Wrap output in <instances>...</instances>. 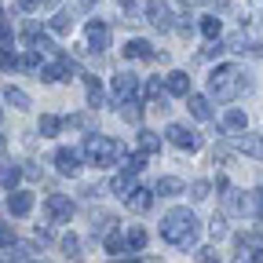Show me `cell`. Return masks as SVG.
I'll use <instances>...</instances> for the list:
<instances>
[{
    "label": "cell",
    "instance_id": "cell-43",
    "mask_svg": "<svg viewBox=\"0 0 263 263\" xmlns=\"http://www.w3.org/2000/svg\"><path fill=\"white\" fill-rule=\"evenodd\" d=\"M11 41H15V29H11L8 22H0V48H8Z\"/></svg>",
    "mask_w": 263,
    "mask_h": 263
},
{
    "label": "cell",
    "instance_id": "cell-2",
    "mask_svg": "<svg viewBox=\"0 0 263 263\" xmlns=\"http://www.w3.org/2000/svg\"><path fill=\"white\" fill-rule=\"evenodd\" d=\"M241 91H249V81H245V73L238 70V66H216L212 70L209 99H216V103H234Z\"/></svg>",
    "mask_w": 263,
    "mask_h": 263
},
{
    "label": "cell",
    "instance_id": "cell-36",
    "mask_svg": "<svg viewBox=\"0 0 263 263\" xmlns=\"http://www.w3.org/2000/svg\"><path fill=\"white\" fill-rule=\"evenodd\" d=\"M143 164H146V154H143V150H136V154L124 157V168H128V172H143Z\"/></svg>",
    "mask_w": 263,
    "mask_h": 263
},
{
    "label": "cell",
    "instance_id": "cell-15",
    "mask_svg": "<svg viewBox=\"0 0 263 263\" xmlns=\"http://www.w3.org/2000/svg\"><path fill=\"white\" fill-rule=\"evenodd\" d=\"M124 59H157V51L150 48V41H143V37H132V41H124Z\"/></svg>",
    "mask_w": 263,
    "mask_h": 263
},
{
    "label": "cell",
    "instance_id": "cell-35",
    "mask_svg": "<svg viewBox=\"0 0 263 263\" xmlns=\"http://www.w3.org/2000/svg\"><path fill=\"white\" fill-rule=\"evenodd\" d=\"M249 212H252L256 219H263V186L249 194Z\"/></svg>",
    "mask_w": 263,
    "mask_h": 263
},
{
    "label": "cell",
    "instance_id": "cell-5",
    "mask_svg": "<svg viewBox=\"0 0 263 263\" xmlns=\"http://www.w3.org/2000/svg\"><path fill=\"white\" fill-rule=\"evenodd\" d=\"M77 73V62L70 59V55H55V62H44V70H41V81H48V84H59V81H70Z\"/></svg>",
    "mask_w": 263,
    "mask_h": 263
},
{
    "label": "cell",
    "instance_id": "cell-52",
    "mask_svg": "<svg viewBox=\"0 0 263 263\" xmlns=\"http://www.w3.org/2000/svg\"><path fill=\"white\" fill-rule=\"evenodd\" d=\"M0 22H4V8H0Z\"/></svg>",
    "mask_w": 263,
    "mask_h": 263
},
{
    "label": "cell",
    "instance_id": "cell-11",
    "mask_svg": "<svg viewBox=\"0 0 263 263\" xmlns=\"http://www.w3.org/2000/svg\"><path fill=\"white\" fill-rule=\"evenodd\" d=\"M55 168H59L62 176H77V172H81V154L70 150V146H59V150H55Z\"/></svg>",
    "mask_w": 263,
    "mask_h": 263
},
{
    "label": "cell",
    "instance_id": "cell-25",
    "mask_svg": "<svg viewBox=\"0 0 263 263\" xmlns=\"http://www.w3.org/2000/svg\"><path fill=\"white\" fill-rule=\"evenodd\" d=\"M66 121L62 117H55V114H41V121H37V132L44 139H51V136H59V128H62Z\"/></svg>",
    "mask_w": 263,
    "mask_h": 263
},
{
    "label": "cell",
    "instance_id": "cell-20",
    "mask_svg": "<svg viewBox=\"0 0 263 263\" xmlns=\"http://www.w3.org/2000/svg\"><path fill=\"white\" fill-rule=\"evenodd\" d=\"M124 201H128V209H136V212H146V209L154 205V190H146V186H136V190H132V194L124 197Z\"/></svg>",
    "mask_w": 263,
    "mask_h": 263
},
{
    "label": "cell",
    "instance_id": "cell-13",
    "mask_svg": "<svg viewBox=\"0 0 263 263\" xmlns=\"http://www.w3.org/2000/svg\"><path fill=\"white\" fill-rule=\"evenodd\" d=\"M164 88H168V95H176V99H186V95H190V77H186V70H172L168 77H164Z\"/></svg>",
    "mask_w": 263,
    "mask_h": 263
},
{
    "label": "cell",
    "instance_id": "cell-49",
    "mask_svg": "<svg viewBox=\"0 0 263 263\" xmlns=\"http://www.w3.org/2000/svg\"><path fill=\"white\" fill-rule=\"evenodd\" d=\"M4 150H8V139H4V136H0V154H4Z\"/></svg>",
    "mask_w": 263,
    "mask_h": 263
},
{
    "label": "cell",
    "instance_id": "cell-40",
    "mask_svg": "<svg viewBox=\"0 0 263 263\" xmlns=\"http://www.w3.org/2000/svg\"><path fill=\"white\" fill-rule=\"evenodd\" d=\"M219 51H227V44H219V41H209V44L201 48V59H216Z\"/></svg>",
    "mask_w": 263,
    "mask_h": 263
},
{
    "label": "cell",
    "instance_id": "cell-41",
    "mask_svg": "<svg viewBox=\"0 0 263 263\" xmlns=\"http://www.w3.org/2000/svg\"><path fill=\"white\" fill-rule=\"evenodd\" d=\"M209 230H212V238H216V241H219V238H227V219H223V216H216Z\"/></svg>",
    "mask_w": 263,
    "mask_h": 263
},
{
    "label": "cell",
    "instance_id": "cell-33",
    "mask_svg": "<svg viewBox=\"0 0 263 263\" xmlns=\"http://www.w3.org/2000/svg\"><path fill=\"white\" fill-rule=\"evenodd\" d=\"M219 29H223V26H219V18H216V15H205V18H201V33H205L209 41H216V37H219Z\"/></svg>",
    "mask_w": 263,
    "mask_h": 263
},
{
    "label": "cell",
    "instance_id": "cell-14",
    "mask_svg": "<svg viewBox=\"0 0 263 263\" xmlns=\"http://www.w3.org/2000/svg\"><path fill=\"white\" fill-rule=\"evenodd\" d=\"M29 209H33V194L29 190H11L8 194V212L11 216H29Z\"/></svg>",
    "mask_w": 263,
    "mask_h": 263
},
{
    "label": "cell",
    "instance_id": "cell-42",
    "mask_svg": "<svg viewBox=\"0 0 263 263\" xmlns=\"http://www.w3.org/2000/svg\"><path fill=\"white\" fill-rule=\"evenodd\" d=\"M66 124L70 128H91V117L88 114H73V117H66Z\"/></svg>",
    "mask_w": 263,
    "mask_h": 263
},
{
    "label": "cell",
    "instance_id": "cell-28",
    "mask_svg": "<svg viewBox=\"0 0 263 263\" xmlns=\"http://www.w3.org/2000/svg\"><path fill=\"white\" fill-rule=\"evenodd\" d=\"M73 22H77V18H73V11H55V15L48 18V26H51L55 33H70V29H73Z\"/></svg>",
    "mask_w": 263,
    "mask_h": 263
},
{
    "label": "cell",
    "instance_id": "cell-45",
    "mask_svg": "<svg viewBox=\"0 0 263 263\" xmlns=\"http://www.w3.org/2000/svg\"><path fill=\"white\" fill-rule=\"evenodd\" d=\"M18 8H22V11H37L41 0H18Z\"/></svg>",
    "mask_w": 263,
    "mask_h": 263
},
{
    "label": "cell",
    "instance_id": "cell-4",
    "mask_svg": "<svg viewBox=\"0 0 263 263\" xmlns=\"http://www.w3.org/2000/svg\"><path fill=\"white\" fill-rule=\"evenodd\" d=\"M81 154L88 157V164H95V168H106V164H117V161L128 157L124 143L110 139V136H88L84 146H81Z\"/></svg>",
    "mask_w": 263,
    "mask_h": 263
},
{
    "label": "cell",
    "instance_id": "cell-1",
    "mask_svg": "<svg viewBox=\"0 0 263 263\" xmlns=\"http://www.w3.org/2000/svg\"><path fill=\"white\" fill-rule=\"evenodd\" d=\"M197 234H201V223H197L194 212L186 209H168L161 219V238L176 245V249H194L197 245Z\"/></svg>",
    "mask_w": 263,
    "mask_h": 263
},
{
    "label": "cell",
    "instance_id": "cell-10",
    "mask_svg": "<svg viewBox=\"0 0 263 263\" xmlns=\"http://www.w3.org/2000/svg\"><path fill=\"white\" fill-rule=\"evenodd\" d=\"M139 91V77L136 73H114V99L124 103V99H136Z\"/></svg>",
    "mask_w": 263,
    "mask_h": 263
},
{
    "label": "cell",
    "instance_id": "cell-51",
    "mask_svg": "<svg viewBox=\"0 0 263 263\" xmlns=\"http://www.w3.org/2000/svg\"><path fill=\"white\" fill-rule=\"evenodd\" d=\"M114 263H136V259H114Z\"/></svg>",
    "mask_w": 263,
    "mask_h": 263
},
{
    "label": "cell",
    "instance_id": "cell-21",
    "mask_svg": "<svg viewBox=\"0 0 263 263\" xmlns=\"http://www.w3.org/2000/svg\"><path fill=\"white\" fill-rule=\"evenodd\" d=\"M22 176H26V168H18V164H0V186L4 190H18Z\"/></svg>",
    "mask_w": 263,
    "mask_h": 263
},
{
    "label": "cell",
    "instance_id": "cell-24",
    "mask_svg": "<svg viewBox=\"0 0 263 263\" xmlns=\"http://www.w3.org/2000/svg\"><path fill=\"white\" fill-rule=\"evenodd\" d=\"M4 103L15 106V110H29V95L22 88H15V84H4Z\"/></svg>",
    "mask_w": 263,
    "mask_h": 263
},
{
    "label": "cell",
    "instance_id": "cell-34",
    "mask_svg": "<svg viewBox=\"0 0 263 263\" xmlns=\"http://www.w3.org/2000/svg\"><path fill=\"white\" fill-rule=\"evenodd\" d=\"M209 190H212V183H209V179H194V183H190V197H194V201H205Z\"/></svg>",
    "mask_w": 263,
    "mask_h": 263
},
{
    "label": "cell",
    "instance_id": "cell-38",
    "mask_svg": "<svg viewBox=\"0 0 263 263\" xmlns=\"http://www.w3.org/2000/svg\"><path fill=\"white\" fill-rule=\"evenodd\" d=\"M15 245V230H11V223H0V249H11Z\"/></svg>",
    "mask_w": 263,
    "mask_h": 263
},
{
    "label": "cell",
    "instance_id": "cell-6",
    "mask_svg": "<svg viewBox=\"0 0 263 263\" xmlns=\"http://www.w3.org/2000/svg\"><path fill=\"white\" fill-rule=\"evenodd\" d=\"M164 136H168L172 146H179V150H186V154H197V150H201V136L190 132L186 124H168V128H164Z\"/></svg>",
    "mask_w": 263,
    "mask_h": 263
},
{
    "label": "cell",
    "instance_id": "cell-46",
    "mask_svg": "<svg viewBox=\"0 0 263 263\" xmlns=\"http://www.w3.org/2000/svg\"><path fill=\"white\" fill-rule=\"evenodd\" d=\"M249 55H256V59H263V44H249Z\"/></svg>",
    "mask_w": 263,
    "mask_h": 263
},
{
    "label": "cell",
    "instance_id": "cell-18",
    "mask_svg": "<svg viewBox=\"0 0 263 263\" xmlns=\"http://www.w3.org/2000/svg\"><path fill=\"white\" fill-rule=\"evenodd\" d=\"M234 146H238L241 154L263 161V132H259V136H241V139H234Z\"/></svg>",
    "mask_w": 263,
    "mask_h": 263
},
{
    "label": "cell",
    "instance_id": "cell-30",
    "mask_svg": "<svg viewBox=\"0 0 263 263\" xmlns=\"http://www.w3.org/2000/svg\"><path fill=\"white\" fill-rule=\"evenodd\" d=\"M114 223H117V219H114L110 212H103V216H95V219H91V234H95V238H106L110 230H114Z\"/></svg>",
    "mask_w": 263,
    "mask_h": 263
},
{
    "label": "cell",
    "instance_id": "cell-39",
    "mask_svg": "<svg viewBox=\"0 0 263 263\" xmlns=\"http://www.w3.org/2000/svg\"><path fill=\"white\" fill-rule=\"evenodd\" d=\"M62 252H66V256H81V241H77L73 234H66V238H62Z\"/></svg>",
    "mask_w": 263,
    "mask_h": 263
},
{
    "label": "cell",
    "instance_id": "cell-17",
    "mask_svg": "<svg viewBox=\"0 0 263 263\" xmlns=\"http://www.w3.org/2000/svg\"><path fill=\"white\" fill-rule=\"evenodd\" d=\"M186 106H190V114L197 117V121H212V103H209V95H186Z\"/></svg>",
    "mask_w": 263,
    "mask_h": 263
},
{
    "label": "cell",
    "instance_id": "cell-8",
    "mask_svg": "<svg viewBox=\"0 0 263 263\" xmlns=\"http://www.w3.org/2000/svg\"><path fill=\"white\" fill-rule=\"evenodd\" d=\"M216 186L223 190L219 197H223V209H227L230 216H234V212H249V197H241V190H238V186H230L227 179H216Z\"/></svg>",
    "mask_w": 263,
    "mask_h": 263
},
{
    "label": "cell",
    "instance_id": "cell-47",
    "mask_svg": "<svg viewBox=\"0 0 263 263\" xmlns=\"http://www.w3.org/2000/svg\"><path fill=\"white\" fill-rule=\"evenodd\" d=\"M117 4H121V8H124V11L132 15V8H136V0H117Z\"/></svg>",
    "mask_w": 263,
    "mask_h": 263
},
{
    "label": "cell",
    "instance_id": "cell-23",
    "mask_svg": "<svg viewBox=\"0 0 263 263\" xmlns=\"http://www.w3.org/2000/svg\"><path fill=\"white\" fill-rule=\"evenodd\" d=\"M154 194H157V197H176V194H183V179L164 176V179H157V183H154Z\"/></svg>",
    "mask_w": 263,
    "mask_h": 263
},
{
    "label": "cell",
    "instance_id": "cell-48",
    "mask_svg": "<svg viewBox=\"0 0 263 263\" xmlns=\"http://www.w3.org/2000/svg\"><path fill=\"white\" fill-rule=\"evenodd\" d=\"M252 263H263V249H252Z\"/></svg>",
    "mask_w": 263,
    "mask_h": 263
},
{
    "label": "cell",
    "instance_id": "cell-3",
    "mask_svg": "<svg viewBox=\"0 0 263 263\" xmlns=\"http://www.w3.org/2000/svg\"><path fill=\"white\" fill-rule=\"evenodd\" d=\"M146 22L157 26L161 33L176 29V26L183 33H190V11L183 8V0H150V4H146Z\"/></svg>",
    "mask_w": 263,
    "mask_h": 263
},
{
    "label": "cell",
    "instance_id": "cell-44",
    "mask_svg": "<svg viewBox=\"0 0 263 263\" xmlns=\"http://www.w3.org/2000/svg\"><path fill=\"white\" fill-rule=\"evenodd\" d=\"M197 259H201V263H219L216 259V249H197Z\"/></svg>",
    "mask_w": 263,
    "mask_h": 263
},
{
    "label": "cell",
    "instance_id": "cell-50",
    "mask_svg": "<svg viewBox=\"0 0 263 263\" xmlns=\"http://www.w3.org/2000/svg\"><path fill=\"white\" fill-rule=\"evenodd\" d=\"M91 4H95V0H81V8H91Z\"/></svg>",
    "mask_w": 263,
    "mask_h": 263
},
{
    "label": "cell",
    "instance_id": "cell-32",
    "mask_svg": "<svg viewBox=\"0 0 263 263\" xmlns=\"http://www.w3.org/2000/svg\"><path fill=\"white\" fill-rule=\"evenodd\" d=\"M103 245H106V252H114V256L128 249V241H124V234H117V230H110V234L103 238Z\"/></svg>",
    "mask_w": 263,
    "mask_h": 263
},
{
    "label": "cell",
    "instance_id": "cell-7",
    "mask_svg": "<svg viewBox=\"0 0 263 263\" xmlns=\"http://www.w3.org/2000/svg\"><path fill=\"white\" fill-rule=\"evenodd\" d=\"M84 37H88V51L103 55V51L110 48V26H106V22H99V18H91V22L84 26Z\"/></svg>",
    "mask_w": 263,
    "mask_h": 263
},
{
    "label": "cell",
    "instance_id": "cell-31",
    "mask_svg": "<svg viewBox=\"0 0 263 263\" xmlns=\"http://www.w3.org/2000/svg\"><path fill=\"white\" fill-rule=\"evenodd\" d=\"M22 37H26L29 44H37V41L44 37V29H41V22H37V18H26V22H22Z\"/></svg>",
    "mask_w": 263,
    "mask_h": 263
},
{
    "label": "cell",
    "instance_id": "cell-29",
    "mask_svg": "<svg viewBox=\"0 0 263 263\" xmlns=\"http://www.w3.org/2000/svg\"><path fill=\"white\" fill-rule=\"evenodd\" d=\"M124 241H128V252H143L146 249V230L143 227H132L124 234Z\"/></svg>",
    "mask_w": 263,
    "mask_h": 263
},
{
    "label": "cell",
    "instance_id": "cell-9",
    "mask_svg": "<svg viewBox=\"0 0 263 263\" xmlns=\"http://www.w3.org/2000/svg\"><path fill=\"white\" fill-rule=\"evenodd\" d=\"M44 209H48V216H51L55 223H70V216H73V201H70L66 194H48Z\"/></svg>",
    "mask_w": 263,
    "mask_h": 263
},
{
    "label": "cell",
    "instance_id": "cell-19",
    "mask_svg": "<svg viewBox=\"0 0 263 263\" xmlns=\"http://www.w3.org/2000/svg\"><path fill=\"white\" fill-rule=\"evenodd\" d=\"M18 70H26V73H41V70H44V51H37V48L22 51V55H18Z\"/></svg>",
    "mask_w": 263,
    "mask_h": 263
},
{
    "label": "cell",
    "instance_id": "cell-12",
    "mask_svg": "<svg viewBox=\"0 0 263 263\" xmlns=\"http://www.w3.org/2000/svg\"><path fill=\"white\" fill-rule=\"evenodd\" d=\"M245 124H249V117H245L241 110H227V114L219 117L216 132H219V136H234V132H245Z\"/></svg>",
    "mask_w": 263,
    "mask_h": 263
},
{
    "label": "cell",
    "instance_id": "cell-16",
    "mask_svg": "<svg viewBox=\"0 0 263 263\" xmlns=\"http://www.w3.org/2000/svg\"><path fill=\"white\" fill-rule=\"evenodd\" d=\"M136 176H139V172H128V168H124V172H117V176L110 179V190H114L117 197H128L132 190L139 186V183H136Z\"/></svg>",
    "mask_w": 263,
    "mask_h": 263
},
{
    "label": "cell",
    "instance_id": "cell-27",
    "mask_svg": "<svg viewBox=\"0 0 263 263\" xmlns=\"http://www.w3.org/2000/svg\"><path fill=\"white\" fill-rule=\"evenodd\" d=\"M117 106H121V110H117L121 121H128V124H139V121H143V110H139L136 99H124V103H117Z\"/></svg>",
    "mask_w": 263,
    "mask_h": 263
},
{
    "label": "cell",
    "instance_id": "cell-37",
    "mask_svg": "<svg viewBox=\"0 0 263 263\" xmlns=\"http://www.w3.org/2000/svg\"><path fill=\"white\" fill-rule=\"evenodd\" d=\"M0 70H18V55L15 51H8V48H0Z\"/></svg>",
    "mask_w": 263,
    "mask_h": 263
},
{
    "label": "cell",
    "instance_id": "cell-53",
    "mask_svg": "<svg viewBox=\"0 0 263 263\" xmlns=\"http://www.w3.org/2000/svg\"><path fill=\"white\" fill-rule=\"evenodd\" d=\"M0 121H4V110H0Z\"/></svg>",
    "mask_w": 263,
    "mask_h": 263
},
{
    "label": "cell",
    "instance_id": "cell-22",
    "mask_svg": "<svg viewBox=\"0 0 263 263\" xmlns=\"http://www.w3.org/2000/svg\"><path fill=\"white\" fill-rule=\"evenodd\" d=\"M84 88H88V106H91V110H99V106H103V99H106L103 84H99V77L84 73Z\"/></svg>",
    "mask_w": 263,
    "mask_h": 263
},
{
    "label": "cell",
    "instance_id": "cell-26",
    "mask_svg": "<svg viewBox=\"0 0 263 263\" xmlns=\"http://www.w3.org/2000/svg\"><path fill=\"white\" fill-rule=\"evenodd\" d=\"M136 146L150 157V154H157V150H161V136H157V132H146V128H143L139 136H136Z\"/></svg>",
    "mask_w": 263,
    "mask_h": 263
}]
</instances>
